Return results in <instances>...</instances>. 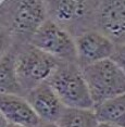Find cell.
I'll return each instance as SVG.
<instances>
[{"label":"cell","instance_id":"1","mask_svg":"<svg viewBox=\"0 0 125 127\" xmlns=\"http://www.w3.org/2000/svg\"><path fill=\"white\" fill-rule=\"evenodd\" d=\"M1 50L31 44L47 21L45 0H1Z\"/></svg>","mask_w":125,"mask_h":127},{"label":"cell","instance_id":"2","mask_svg":"<svg viewBox=\"0 0 125 127\" xmlns=\"http://www.w3.org/2000/svg\"><path fill=\"white\" fill-rule=\"evenodd\" d=\"M50 20L75 39L86 32L96 30L99 0H45Z\"/></svg>","mask_w":125,"mask_h":127},{"label":"cell","instance_id":"3","mask_svg":"<svg viewBox=\"0 0 125 127\" xmlns=\"http://www.w3.org/2000/svg\"><path fill=\"white\" fill-rule=\"evenodd\" d=\"M47 83L66 108L94 109V101L78 63L60 62Z\"/></svg>","mask_w":125,"mask_h":127},{"label":"cell","instance_id":"4","mask_svg":"<svg viewBox=\"0 0 125 127\" xmlns=\"http://www.w3.org/2000/svg\"><path fill=\"white\" fill-rule=\"evenodd\" d=\"M14 51L17 79L25 96L32 89L47 82L61 62L31 44Z\"/></svg>","mask_w":125,"mask_h":127},{"label":"cell","instance_id":"5","mask_svg":"<svg viewBox=\"0 0 125 127\" xmlns=\"http://www.w3.org/2000/svg\"><path fill=\"white\" fill-rule=\"evenodd\" d=\"M82 70L95 106L125 94V72L111 59L94 63Z\"/></svg>","mask_w":125,"mask_h":127},{"label":"cell","instance_id":"6","mask_svg":"<svg viewBox=\"0 0 125 127\" xmlns=\"http://www.w3.org/2000/svg\"><path fill=\"white\" fill-rule=\"evenodd\" d=\"M31 45L61 62L77 63L75 39L68 32L48 19L35 34Z\"/></svg>","mask_w":125,"mask_h":127},{"label":"cell","instance_id":"7","mask_svg":"<svg viewBox=\"0 0 125 127\" xmlns=\"http://www.w3.org/2000/svg\"><path fill=\"white\" fill-rule=\"evenodd\" d=\"M96 30L115 46L125 44V0H99Z\"/></svg>","mask_w":125,"mask_h":127},{"label":"cell","instance_id":"8","mask_svg":"<svg viewBox=\"0 0 125 127\" xmlns=\"http://www.w3.org/2000/svg\"><path fill=\"white\" fill-rule=\"evenodd\" d=\"M77 63L82 68L106 59L114 52L115 45L97 30L82 34L75 38Z\"/></svg>","mask_w":125,"mask_h":127},{"label":"cell","instance_id":"9","mask_svg":"<svg viewBox=\"0 0 125 127\" xmlns=\"http://www.w3.org/2000/svg\"><path fill=\"white\" fill-rule=\"evenodd\" d=\"M25 98L43 123H57L66 109L47 82L32 89Z\"/></svg>","mask_w":125,"mask_h":127},{"label":"cell","instance_id":"10","mask_svg":"<svg viewBox=\"0 0 125 127\" xmlns=\"http://www.w3.org/2000/svg\"><path fill=\"white\" fill-rule=\"evenodd\" d=\"M1 117L7 123L24 127H39L43 123L34 111L25 97L14 95H1Z\"/></svg>","mask_w":125,"mask_h":127},{"label":"cell","instance_id":"11","mask_svg":"<svg viewBox=\"0 0 125 127\" xmlns=\"http://www.w3.org/2000/svg\"><path fill=\"white\" fill-rule=\"evenodd\" d=\"M0 92L1 95H14L25 97L17 79L15 70V51L1 50L0 58Z\"/></svg>","mask_w":125,"mask_h":127},{"label":"cell","instance_id":"12","mask_svg":"<svg viewBox=\"0 0 125 127\" xmlns=\"http://www.w3.org/2000/svg\"><path fill=\"white\" fill-rule=\"evenodd\" d=\"M94 111L99 123L125 127V94L96 105Z\"/></svg>","mask_w":125,"mask_h":127},{"label":"cell","instance_id":"13","mask_svg":"<svg viewBox=\"0 0 125 127\" xmlns=\"http://www.w3.org/2000/svg\"><path fill=\"white\" fill-rule=\"evenodd\" d=\"M57 124L60 127H97L99 122L94 109L66 108Z\"/></svg>","mask_w":125,"mask_h":127},{"label":"cell","instance_id":"14","mask_svg":"<svg viewBox=\"0 0 125 127\" xmlns=\"http://www.w3.org/2000/svg\"><path fill=\"white\" fill-rule=\"evenodd\" d=\"M110 59L125 72V44L115 46L114 52Z\"/></svg>","mask_w":125,"mask_h":127},{"label":"cell","instance_id":"15","mask_svg":"<svg viewBox=\"0 0 125 127\" xmlns=\"http://www.w3.org/2000/svg\"><path fill=\"white\" fill-rule=\"evenodd\" d=\"M39 127H60L57 123H42Z\"/></svg>","mask_w":125,"mask_h":127},{"label":"cell","instance_id":"16","mask_svg":"<svg viewBox=\"0 0 125 127\" xmlns=\"http://www.w3.org/2000/svg\"><path fill=\"white\" fill-rule=\"evenodd\" d=\"M97 127H118V126H113V125H110V124H104V123H99Z\"/></svg>","mask_w":125,"mask_h":127},{"label":"cell","instance_id":"17","mask_svg":"<svg viewBox=\"0 0 125 127\" xmlns=\"http://www.w3.org/2000/svg\"><path fill=\"white\" fill-rule=\"evenodd\" d=\"M1 127H24V126H20V125H15V124H10V123H7L4 126H1Z\"/></svg>","mask_w":125,"mask_h":127}]
</instances>
